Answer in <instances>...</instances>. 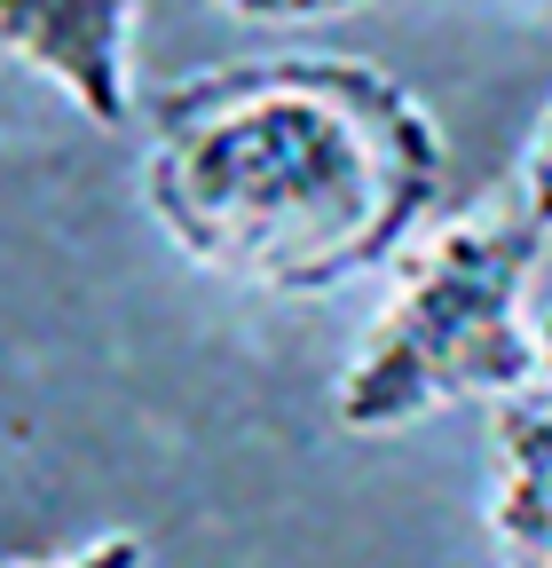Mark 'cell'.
Listing matches in <instances>:
<instances>
[{
  "instance_id": "1",
  "label": "cell",
  "mask_w": 552,
  "mask_h": 568,
  "mask_svg": "<svg viewBox=\"0 0 552 568\" xmlns=\"http://www.w3.org/2000/svg\"><path fill=\"white\" fill-rule=\"evenodd\" d=\"M143 205L166 245L253 293H331L419 245L442 126L371 55H245L143 103Z\"/></svg>"
},
{
  "instance_id": "2",
  "label": "cell",
  "mask_w": 552,
  "mask_h": 568,
  "mask_svg": "<svg viewBox=\"0 0 552 568\" xmlns=\"http://www.w3.org/2000/svg\"><path fill=\"white\" fill-rule=\"evenodd\" d=\"M544 245L552 237L529 222L513 190L466 205L458 222L410 245L387 276L379 316L331 379L339 435L379 443L458 403L498 410L544 387V324H529V276Z\"/></svg>"
},
{
  "instance_id": "3",
  "label": "cell",
  "mask_w": 552,
  "mask_h": 568,
  "mask_svg": "<svg viewBox=\"0 0 552 568\" xmlns=\"http://www.w3.org/2000/svg\"><path fill=\"white\" fill-rule=\"evenodd\" d=\"M143 0H0V55L48 80L88 126L134 119Z\"/></svg>"
},
{
  "instance_id": "4",
  "label": "cell",
  "mask_w": 552,
  "mask_h": 568,
  "mask_svg": "<svg viewBox=\"0 0 552 568\" xmlns=\"http://www.w3.org/2000/svg\"><path fill=\"white\" fill-rule=\"evenodd\" d=\"M490 552L498 568H552V379L490 410Z\"/></svg>"
},
{
  "instance_id": "5",
  "label": "cell",
  "mask_w": 552,
  "mask_h": 568,
  "mask_svg": "<svg viewBox=\"0 0 552 568\" xmlns=\"http://www.w3.org/2000/svg\"><path fill=\"white\" fill-rule=\"evenodd\" d=\"M0 568H151V545L134 529H103L72 552H48V560H0Z\"/></svg>"
},
{
  "instance_id": "6",
  "label": "cell",
  "mask_w": 552,
  "mask_h": 568,
  "mask_svg": "<svg viewBox=\"0 0 552 568\" xmlns=\"http://www.w3.org/2000/svg\"><path fill=\"white\" fill-rule=\"evenodd\" d=\"M513 197L529 205V222H536V230L552 237V103H544V119H536V134H529V151H521Z\"/></svg>"
},
{
  "instance_id": "7",
  "label": "cell",
  "mask_w": 552,
  "mask_h": 568,
  "mask_svg": "<svg viewBox=\"0 0 552 568\" xmlns=\"http://www.w3.org/2000/svg\"><path fill=\"white\" fill-rule=\"evenodd\" d=\"M229 17H253V24H316V17H348L364 0H222Z\"/></svg>"
},
{
  "instance_id": "8",
  "label": "cell",
  "mask_w": 552,
  "mask_h": 568,
  "mask_svg": "<svg viewBox=\"0 0 552 568\" xmlns=\"http://www.w3.org/2000/svg\"><path fill=\"white\" fill-rule=\"evenodd\" d=\"M544 379H552V316H544Z\"/></svg>"
}]
</instances>
